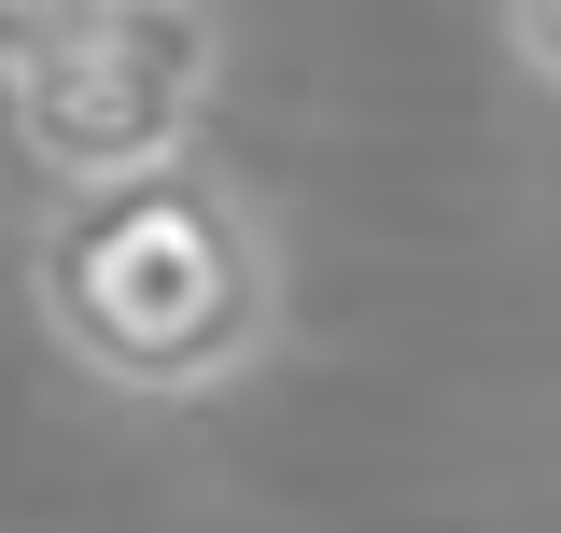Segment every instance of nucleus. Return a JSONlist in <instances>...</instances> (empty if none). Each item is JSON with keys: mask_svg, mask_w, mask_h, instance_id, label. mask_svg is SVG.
<instances>
[{"mask_svg": "<svg viewBox=\"0 0 561 533\" xmlns=\"http://www.w3.org/2000/svg\"><path fill=\"white\" fill-rule=\"evenodd\" d=\"M99 14H113V0H0V84H28L43 57H70Z\"/></svg>", "mask_w": 561, "mask_h": 533, "instance_id": "3", "label": "nucleus"}, {"mask_svg": "<svg viewBox=\"0 0 561 533\" xmlns=\"http://www.w3.org/2000/svg\"><path fill=\"white\" fill-rule=\"evenodd\" d=\"M210 99H225V14L210 0H113L70 57H43L14 84V155L57 183H127V169H169L210 140Z\"/></svg>", "mask_w": 561, "mask_h": 533, "instance_id": "2", "label": "nucleus"}, {"mask_svg": "<svg viewBox=\"0 0 561 533\" xmlns=\"http://www.w3.org/2000/svg\"><path fill=\"white\" fill-rule=\"evenodd\" d=\"M505 43H519L534 84H561V0H505Z\"/></svg>", "mask_w": 561, "mask_h": 533, "instance_id": "4", "label": "nucleus"}, {"mask_svg": "<svg viewBox=\"0 0 561 533\" xmlns=\"http://www.w3.org/2000/svg\"><path fill=\"white\" fill-rule=\"evenodd\" d=\"M28 324L99 394L197 407L280 351V225L239 169L169 155L127 183H57L28 211Z\"/></svg>", "mask_w": 561, "mask_h": 533, "instance_id": "1", "label": "nucleus"}]
</instances>
